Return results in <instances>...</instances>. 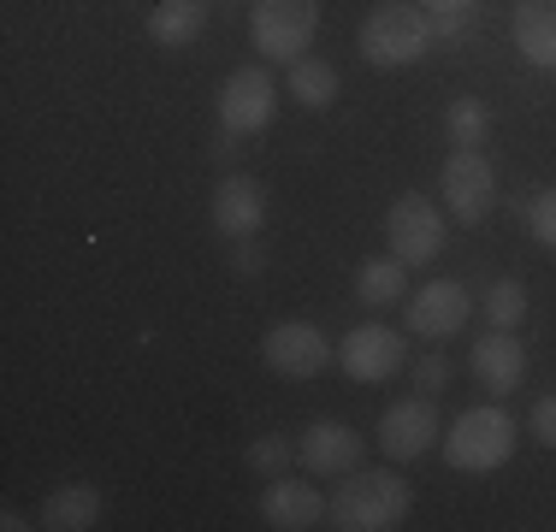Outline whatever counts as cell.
<instances>
[{"label":"cell","mask_w":556,"mask_h":532,"mask_svg":"<svg viewBox=\"0 0 556 532\" xmlns=\"http://www.w3.org/2000/svg\"><path fill=\"white\" fill-rule=\"evenodd\" d=\"M420 7H427V18H432V42H462L480 0H420Z\"/></svg>","instance_id":"obj_23"},{"label":"cell","mask_w":556,"mask_h":532,"mask_svg":"<svg viewBox=\"0 0 556 532\" xmlns=\"http://www.w3.org/2000/svg\"><path fill=\"white\" fill-rule=\"evenodd\" d=\"M439 438H444V420H439V408H432V396H403V403H391L386 420H379V449H386L391 461L427 456Z\"/></svg>","instance_id":"obj_11"},{"label":"cell","mask_w":556,"mask_h":532,"mask_svg":"<svg viewBox=\"0 0 556 532\" xmlns=\"http://www.w3.org/2000/svg\"><path fill=\"white\" fill-rule=\"evenodd\" d=\"M231 266H237V273H261V243H255V237H243V243H237Z\"/></svg>","instance_id":"obj_28"},{"label":"cell","mask_w":556,"mask_h":532,"mask_svg":"<svg viewBox=\"0 0 556 532\" xmlns=\"http://www.w3.org/2000/svg\"><path fill=\"white\" fill-rule=\"evenodd\" d=\"M415 509V485L403 473H386V468H355L343 473V485L332 491V527L338 532H391L408 521Z\"/></svg>","instance_id":"obj_1"},{"label":"cell","mask_w":556,"mask_h":532,"mask_svg":"<svg viewBox=\"0 0 556 532\" xmlns=\"http://www.w3.org/2000/svg\"><path fill=\"white\" fill-rule=\"evenodd\" d=\"M314 30H320V0H255V12H249L255 53L273 65H296Z\"/></svg>","instance_id":"obj_4"},{"label":"cell","mask_w":556,"mask_h":532,"mask_svg":"<svg viewBox=\"0 0 556 532\" xmlns=\"http://www.w3.org/2000/svg\"><path fill=\"white\" fill-rule=\"evenodd\" d=\"M468 367H473V379L485 384V396L503 403V396H515V391H521V379H527V350H521V338H515V331L492 326L485 338H473Z\"/></svg>","instance_id":"obj_12"},{"label":"cell","mask_w":556,"mask_h":532,"mask_svg":"<svg viewBox=\"0 0 556 532\" xmlns=\"http://www.w3.org/2000/svg\"><path fill=\"white\" fill-rule=\"evenodd\" d=\"M142 30L154 48H195L207 36V0H154Z\"/></svg>","instance_id":"obj_17"},{"label":"cell","mask_w":556,"mask_h":532,"mask_svg":"<svg viewBox=\"0 0 556 532\" xmlns=\"http://www.w3.org/2000/svg\"><path fill=\"white\" fill-rule=\"evenodd\" d=\"M96 521H101V491L84 485V479H72V485H60L54 497L42 503V521H36V527H48V532H89Z\"/></svg>","instance_id":"obj_18"},{"label":"cell","mask_w":556,"mask_h":532,"mask_svg":"<svg viewBox=\"0 0 556 532\" xmlns=\"http://www.w3.org/2000/svg\"><path fill=\"white\" fill-rule=\"evenodd\" d=\"M439 190H444V213H450V219H456V225H480L485 213L497 207V172H492V160H485L480 149H450Z\"/></svg>","instance_id":"obj_7"},{"label":"cell","mask_w":556,"mask_h":532,"mask_svg":"<svg viewBox=\"0 0 556 532\" xmlns=\"http://www.w3.org/2000/svg\"><path fill=\"white\" fill-rule=\"evenodd\" d=\"M444 219H450V213L432 202V195H396L391 213H386L391 255L403 261V266L439 261V249H444Z\"/></svg>","instance_id":"obj_8"},{"label":"cell","mask_w":556,"mask_h":532,"mask_svg":"<svg viewBox=\"0 0 556 532\" xmlns=\"http://www.w3.org/2000/svg\"><path fill=\"white\" fill-rule=\"evenodd\" d=\"M285 96H296V106H308V113H326V106L338 101V65L302 53V60L290 65V77H285Z\"/></svg>","instance_id":"obj_19"},{"label":"cell","mask_w":556,"mask_h":532,"mask_svg":"<svg viewBox=\"0 0 556 532\" xmlns=\"http://www.w3.org/2000/svg\"><path fill=\"white\" fill-rule=\"evenodd\" d=\"M515 444H521V420L497 403L462 408V415L444 426V461L456 473H497L503 461L515 456Z\"/></svg>","instance_id":"obj_2"},{"label":"cell","mask_w":556,"mask_h":532,"mask_svg":"<svg viewBox=\"0 0 556 532\" xmlns=\"http://www.w3.org/2000/svg\"><path fill=\"white\" fill-rule=\"evenodd\" d=\"M509 36L533 72H556V0H515Z\"/></svg>","instance_id":"obj_16"},{"label":"cell","mask_w":556,"mask_h":532,"mask_svg":"<svg viewBox=\"0 0 556 532\" xmlns=\"http://www.w3.org/2000/svg\"><path fill=\"white\" fill-rule=\"evenodd\" d=\"M261 225H267V190H261L255 178H243V172L219 178V190H214V231L225 237V243H243V237H261Z\"/></svg>","instance_id":"obj_15"},{"label":"cell","mask_w":556,"mask_h":532,"mask_svg":"<svg viewBox=\"0 0 556 532\" xmlns=\"http://www.w3.org/2000/svg\"><path fill=\"white\" fill-rule=\"evenodd\" d=\"M415 379H420V391H444V384H450V362H444V355H427V362H420L415 367Z\"/></svg>","instance_id":"obj_27"},{"label":"cell","mask_w":556,"mask_h":532,"mask_svg":"<svg viewBox=\"0 0 556 532\" xmlns=\"http://www.w3.org/2000/svg\"><path fill=\"white\" fill-rule=\"evenodd\" d=\"M362 60L374 65V72H403V65H415L420 53L432 48V18L420 0H379L374 12L362 18Z\"/></svg>","instance_id":"obj_3"},{"label":"cell","mask_w":556,"mask_h":532,"mask_svg":"<svg viewBox=\"0 0 556 532\" xmlns=\"http://www.w3.org/2000/svg\"><path fill=\"white\" fill-rule=\"evenodd\" d=\"M338 367H343V379H355V384H386L408 367V338L391 326H379V319H367V326L343 331Z\"/></svg>","instance_id":"obj_6"},{"label":"cell","mask_w":556,"mask_h":532,"mask_svg":"<svg viewBox=\"0 0 556 532\" xmlns=\"http://www.w3.org/2000/svg\"><path fill=\"white\" fill-rule=\"evenodd\" d=\"M444 130H450L456 149H480L485 130H492V106H485L480 96H456V101H450V113H444Z\"/></svg>","instance_id":"obj_21"},{"label":"cell","mask_w":556,"mask_h":532,"mask_svg":"<svg viewBox=\"0 0 556 532\" xmlns=\"http://www.w3.org/2000/svg\"><path fill=\"white\" fill-rule=\"evenodd\" d=\"M403 284H408V266L396 255H374L355 266V296L367 302V308H391V302H403Z\"/></svg>","instance_id":"obj_20"},{"label":"cell","mask_w":556,"mask_h":532,"mask_svg":"<svg viewBox=\"0 0 556 532\" xmlns=\"http://www.w3.org/2000/svg\"><path fill=\"white\" fill-rule=\"evenodd\" d=\"M332 355L338 350L326 343V331L308 326V319H285V326H273L267 338H261V362H267L278 379H320Z\"/></svg>","instance_id":"obj_9"},{"label":"cell","mask_w":556,"mask_h":532,"mask_svg":"<svg viewBox=\"0 0 556 532\" xmlns=\"http://www.w3.org/2000/svg\"><path fill=\"white\" fill-rule=\"evenodd\" d=\"M473 314V296L462 290V278H432V284H420L415 296H408V331L427 343H444L456 338L462 326H468Z\"/></svg>","instance_id":"obj_10"},{"label":"cell","mask_w":556,"mask_h":532,"mask_svg":"<svg viewBox=\"0 0 556 532\" xmlns=\"http://www.w3.org/2000/svg\"><path fill=\"white\" fill-rule=\"evenodd\" d=\"M296 461L308 473H355L367 461V438L355 432V426H343V420H314L308 432L296 438Z\"/></svg>","instance_id":"obj_13"},{"label":"cell","mask_w":556,"mask_h":532,"mask_svg":"<svg viewBox=\"0 0 556 532\" xmlns=\"http://www.w3.org/2000/svg\"><path fill=\"white\" fill-rule=\"evenodd\" d=\"M290 461H296V444H290V438H278V432H267V438H255V444H249V468L255 473H285Z\"/></svg>","instance_id":"obj_24"},{"label":"cell","mask_w":556,"mask_h":532,"mask_svg":"<svg viewBox=\"0 0 556 532\" xmlns=\"http://www.w3.org/2000/svg\"><path fill=\"white\" fill-rule=\"evenodd\" d=\"M527 432H533L545 449H556V391H551V396H539V403H533V420H527Z\"/></svg>","instance_id":"obj_26"},{"label":"cell","mask_w":556,"mask_h":532,"mask_svg":"<svg viewBox=\"0 0 556 532\" xmlns=\"http://www.w3.org/2000/svg\"><path fill=\"white\" fill-rule=\"evenodd\" d=\"M521 319H527V284L521 278H492V290H485V326L521 331Z\"/></svg>","instance_id":"obj_22"},{"label":"cell","mask_w":556,"mask_h":532,"mask_svg":"<svg viewBox=\"0 0 556 532\" xmlns=\"http://www.w3.org/2000/svg\"><path fill=\"white\" fill-rule=\"evenodd\" d=\"M261 515L278 532H308V527L332 521V497H320V485H308V479H267Z\"/></svg>","instance_id":"obj_14"},{"label":"cell","mask_w":556,"mask_h":532,"mask_svg":"<svg viewBox=\"0 0 556 532\" xmlns=\"http://www.w3.org/2000/svg\"><path fill=\"white\" fill-rule=\"evenodd\" d=\"M278 113V84L267 65H237L219 84V130L225 137H261Z\"/></svg>","instance_id":"obj_5"},{"label":"cell","mask_w":556,"mask_h":532,"mask_svg":"<svg viewBox=\"0 0 556 532\" xmlns=\"http://www.w3.org/2000/svg\"><path fill=\"white\" fill-rule=\"evenodd\" d=\"M527 225H533V237L556 255V190H539L533 202H527Z\"/></svg>","instance_id":"obj_25"}]
</instances>
